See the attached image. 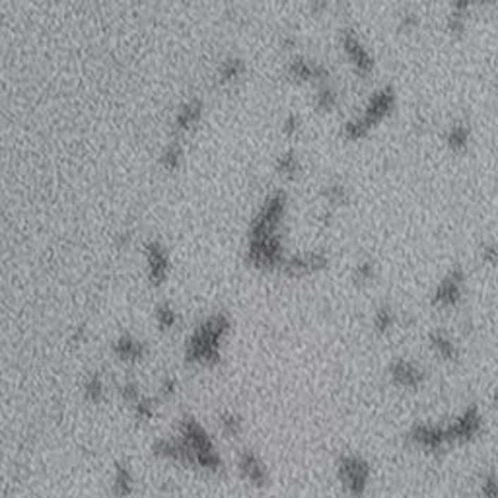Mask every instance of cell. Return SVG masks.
Segmentation results:
<instances>
[{
  "instance_id": "1",
  "label": "cell",
  "mask_w": 498,
  "mask_h": 498,
  "mask_svg": "<svg viewBox=\"0 0 498 498\" xmlns=\"http://www.w3.org/2000/svg\"><path fill=\"white\" fill-rule=\"evenodd\" d=\"M482 430V415L475 405L467 407L446 425L417 423L411 426L409 442L425 454H442L448 448L473 442Z\"/></svg>"
},
{
  "instance_id": "2",
  "label": "cell",
  "mask_w": 498,
  "mask_h": 498,
  "mask_svg": "<svg viewBox=\"0 0 498 498\" xmlns=\"http://www.w3.org/2000/svg\"><path fill=\"white\" fill-rule=\"evenodd\" d=\"M232 331V317L226 312H214L195 325L185 339L183 358L191 366L214 368L222 360L226 339Z\"/></svg>"
},
{
  "instance_id": "3",
  "label": "cell",
  "mask_w": 498,
  "mask_h": 498,
  "mask_svg": "<svg viewBox=\"0 0 498 498\" xmlns=\"http://www.w3.org/2000/svg\"><path fill=\"white\" fill-rule=\"evenodd\" d=\"M176 436L185 450V467H193L207 475H220L224 471V459L218 451L214 438L199 418L183 415L177 423Z\"/></svg>"
},
{
  "instance_id": "4",
  "label": "cell",
  "mask_w": 498,
  "mask_h": 498,
  "mask_svg": "<svg viewBox=\"0 0 498 498\" xmlns=\"http://www.w3.org/2000/svg\"><path fill=\"white\" fill-rule=\"evenodd\" d=\"M335 477L346 498H366L372 489L374 469L360 454H343L335 463Z\"/></svg>"
},
{
  "instance_id": "5",
  "label": "cell",
  "mask_w": 498,
  "mask_h": 498,
  "mask_svg": "<svg viewBox=\"0 0 498 498\" xmlns=\"http://www.w3.org/2000/svg\"><path fill=\"white\" fill-rule=\"evenodd\" d=\"M245 261H248V265L259 269V271H271V269L284 265L281 236L274 233V236H265V238H249Z\"/></svg>"
},
{
  "instance_id": "6",
  "label": "cell",
  "mask_w": 498,
  "mask_h": 498,
  "mask_svg": "<svg viewBox=\"0 0 498 498\" xmlns=\"http://www.w3.org/2000/svg\"><path fill=\"white\" fill-rule=\"evenodd\" d=\"M284 210H286V195L284 191H273L263 201L253 222L249 224V238H265L279 233L277 230L282 222Z\"/></svg>"
},
{
  "instance_id": "7",
  "label": "cell",
  "mask_w": 498,
  "mask_h": 498,
  "mask_svg": "<svg viewBox=\"0 0 498 498\" xmlns=\"http://www.w3.org/2000/svg\"><path fill=\"white\" fill-rule=\"evenodd\" d=\"M236 469L241 481L251 489L263 490L271 485V469L255 450L243 448L236 458Z\"/></svg>"
},
{
  "instance_id": "8",
  "label": "cell",
  "mask_w": 498,
  "mask_h": 498,
  "mask_svg": "<svg viewBox=\"0 0 498 498\" xmlns=\"http://www.w3.org/2000/svg\"><path fill=\"white\" fill-rule=\"evenodd\" d=\"M387 376H389L395 387L407 389V391H415V389H418V387L425 384L426 372L418 362L405 358V356H397L389 364Z\"/></svg>"
},
{
  "instance_id": "9",
  "label": "cell",
  "mask_w": 498,
  "mask_h": 498,
  "mask_svg": "<svg viewBox=\"0 0 498 498\" xmlns=\"http://www.w3.org/2000/svg\"><path fill=\"white\" fill-rule=\"evenodd\" d=\"M146 249V271H148V281L154 286H162L168 281L171 261H169L168 248L160 240H150L145 245Z\"/></svg>"
},
{
  "instance_id": "10",
  "label": "cell",
  "mask_w": 498,
  "mask_h": 498,
  "mask_svg": "<svg viewBox=\"0 0 498 498\" xmlns=\"http://www.w3.org/2000/svg\"><path fill=\"white\" fill-rule=\"evenodd\" d=\"M113 356L125 364H138L150 354V346L142 339L135 337L130 333H121L119 337L111 343Z\"/></svg>"
},
{
  "instance_id": "11",
  "label": "cell",
  "mask_w": 498,
  "mask_h": 498,
  "mask_svg": "<svg viewBox=\"0 0 498 498\" xmlns=\"http://www.w3.org/2000/svg\"><path fill=\"white\" fill-rule=\"evenodd\" d=\"M463 296V274L459 271H451L448 277H444L440 284L436 286L432 294V305L436 308H456Z\"/></svg>"
},
{
  "instance_id": "12",
  "label": "cell",
  "mask_w": 498,
  "mask_h": 498,
  "mask_svg": "<svg viewBox=\"0 0 498 498\" xmlns=\"http://www.w3.org/2000/svg\"><path fill=\"white\" fill-rule=\"evenodd\" d=\"M138 482L137 475L133 471L129 463H115L111 471V481H109V490L115 498H130L137 494Z\"/></svg>"
},
{
  "instance_id": "13",
  "label": "cell",
  "mask_w": 498,
  "mask_h": 498,
  "mask_svg": "<svg viewBox=\"0 0 498 498\" xmlns=\"http://www.w3.org/2000/svg\"><path fill=\"white\" fill-rule=\"evenodd\" d=\"M329 263V259L322 251H314V253H304V255H292V257L284 259L282 269L292 277H300V274H310L315 271H322L323 267Z\"/></svg>"
},
{
  "instance_id": "14",
  "label": "cell",
  "mask_w": 498,
  "mask_h": 498,
  "mask_svg": "<svg viewBox=\"0 0 498 498\" xmlns=\"http://www.w3.org/2000/svg\"><path fill=\"white\" fill-rule=\"evenodd\" d=\"M150 451L156 459L160 461H168V463H176V466H183L187 463L185 459V450L181 442L177 440V436H162V438H156L152 444H150Z\"/></svg>"
},
{
  "instance_id": "15",
  "label": "cell",
  "mask_w": 498,
  "mask_h": 498,
  "mask_svg": "<svg viewBox=\"0 0 498 498\" xmlns=\"http://www.w3.org/2000/svg\"><path fill=\"white\" fill-rule=\"evenodd\" d=\"M394 107V92L391 88H384L378 90L376 94H372V97L368 99V105H366V111L362 115L364 123L372 127L376 121H379L384 115H386L389 109Z\"/></svg>"
},
{
  "instance_id": "16",
  "label": "cell",
  "mask_w": 498,
  "mask_h": 498,
  "mask_svg": "<svg viewBox=\"0 0 498 498\" xmlns=\"http://www.w3.org/2000/svg\"><path fill=\"white\" fill-rule=\"evenodd\" d=\"M343 47H345L348 59L353 61V65L356 66L360 73H370V71L374 68V61H372V56H370V53L366 51V47H364L360 43V40H358L353 32H348V30L343 33Z\"/></svg>"
},
{
  "instance_id": "17",
  "label": "cell",
  "mask_w": 498,
  "mask_h": 498,
  "mask_svg": "<svg viewBox=\"0 0 498 498\" xmlns=\"http://www.w3.org/2000/svg\"><path fill=\"white\" fill-rule=\"evenodd\" d=\"M428 346L444 362H454L459 358V345L446 331H432L428 335Z\"/></svg>"
},
{
  "instance_id": "18",
  "label": "cell",
  "mask_w": 498,
  "mask_h": 498,
  "mask_svg": "<svg viewBox=\"0 0 498 498\" xmlns=\"http://www.w3.org/2000/svg\"><path fill=\"white\" fill-rule=\"evenodd\" d=\"M202 109H205V104H202L201 99H197V97L179 105V109H177L176 113V119H174L176 130L185 133V130L193 129L195 125L201 121Z\"/></svg>"
},
{
  "instance_id": "19",
  "label": "cell",
  "mask_w": 498,
  "mask_h": 498,
  "mask_svg": "<svg viewBox=\"0 0 498 498\" xmlns=\"http://www.w3.org/2000/svg\"><path fill=\"white\" fill-rule=\"evenodd\" d=\"M218 426H220V432L224 434L226 438H230V440L240 438L243 430H245L243 417H241L238 411L232 409H226L218 415Z\"/></svg>"
},
{
  "instance_id": "20",
  "label": "cell",
  "mask_w": 498,
  "mask_h": 498,
  "mask_svg": "<svg viewBox=\"0 0 498 498\" xmlns=\"http://www.w3.org/2000/svg\"><path fill=\"white\" fill-rule=\"evenodd\" d=\"M105 394H107V387H105V379L99 372H92L88 378L84 379L82 384V395L84 399L92 405H97L105 399Z\"/></svg>"
},
{
  "instance_id": "21",
  "label": "cell",
  "mask_w": 498,
  "mask_h": 498,
  "mask_svg": "<svg viewBox=\"0 0 498 498\" xmlns=\"http://www.w3.org/2000/svg\"><path fill=\"white\" fill-rule=\"evenodd\" d=\"M243 73H245V61L241 56H226L224 61L220 63V66H218V78H220V82H224V84H232V82L240 80Z\"/></svg>"
},
{
  "instance_id": "22",
  "label": "cell",
  "mask_w": 498,
  "mask_h": 498,
  "mask_svg": "<svg viewBox=\"0 0 498 498\" xmlns=\"http://www.w3.org/2000/svg\"><path fill=\"white\" fill-rule=\"evenodd\" d=\"M372 325L374 329L378 331L379 335H387L395 329L397 325V314L391 305H379L378 310L374 312V317H372Z\"/></svg>"
},
{
  "instance_id": "23",
  "label": "cell",
  "mask_w": 498,
  "mask_h": 498,
  "mask_svg": "<svg viewBox=\"0 0 498 498\" xmlns=\"http://www.w3.org/2000/svg\"><path fill=\"white\" fill-rule=\"evenodd\" d=\"M154 317L156 323L162 331H171L176 329L177 323H179V314H177L176 305L171 302H160L154 310Z\"/></svg>"
},
{
  "instance_id": "24",
  "label": "cell",
  "mask_w": 498,
  "mask_h": 498,
  "mask_svg": "<svg viewBox=\"0 0 498 498\" xmlns=\"http://www.w3.org/2000/svg\"><path fill=\"white\" fill-rule=\"evenodd\" d=\"M158 403L160 399L154 397V395H142L130 409H133V415L137 418L138 423H150L158 411Z\"/></svg>"
},
{
  "instance_id": "25",
  "label": "cell",
  "mask_w": 498,
  "mask_h": 498,
  "mask_svg": "<svg viewBox=\"0 0 498 498\" xmlns=\"http://www.w3.org/2000/svg\"><path fill=\"white\" fill-rule=\"evenodd\" d=\"M183 162V146L179 140H171L164 150H162L160 156V166L168 171H174L181 166Z\"/></svg>"
},
{
  "instance_id": "26",
  "label": "cell",
  "mask_w": 498,
  "mask_h": 498,
  "mask_svg": "<svg viewBox=\"0 0 498 498\" xmlns=\"http://www.w3.org/2000/svg\"><path fill=\"white\" fill-rule=\"evenodd\" d=\"M277 171L284 177H294L300 171V160L294 152H286L277 158Z\"/></svg>"
},
{
  "instance_id": "27",
  "label": "cell",
  "mask_w": 498,
  "mask_h": 498,
  "mask_svg": "<svg viewBox=\"0 0 498 498\" xmlns=\"http://www.w3.org/2000/svg\"><path fill=\"white\" fill-rule=\"evenodd\" d=\"M479 498H498V471L482 475L479 482Z\"/></svg>"
},
{
  "instance_id": "28",
  "label": "cell",
  "mask_w": 498,
  "mask_h": 498,
  "mask_svg": "<svg viewBox=\"0 0 498 498\" xmlns=\"http://www.w3.org/2000/svg\"><path fill=\"white\" fill-rule=\"evenodd\" d=\"M142 395L145 394L140 391V386H138V382H135V379H127V382H123L119 386V397L127 403V405H130V407H133Z\"/></svg>"
},
{
  "instance_id": "29",
  "label": "cell",
  "mask_w": 498,
  "mask_h": 498,
  "mask_svg": "<svg viewBox=\"0 0 498 498\" xmlns=\"http://www.w3.org/2000/svg\"><path fill=\"white\" fill-rule=\"evenodd\" d=\"M177 389H179V382H177L176 376H166L160 382V386H158V395L156 397L160 401H169V399H174L177 395Z\"/></svg>"
},
{
  "instance_id": "30",
  "label": "cell",
  "mask_w": 498,
  "mask_h": 498,
  "mask_svg": "<svg viewBox=\"0 0 498 498\" xmlns=\"http://www.w3.org/2000/svg\"><path fill=\"white\" fill-rule=\"evenodd\" d=\"M374 279V265L370 261H362V263H356L354 267V281L356 282H370Z\"/></svg>"
},
{
  "instance_id": "31",
  "label": "cell",
  "mask_w": 498,
  "mask_h": 498,
  "mask_svg": "<svg viewBox=\"0 0 498 498\" xmlns=\"http://www.w3.org/2000/svg\"><path fill=\"white\" fill-rule=\"evenodd\" d=\"M335 104H337V94H335L329 86H323V88L320 90V94H317V105H320L322 109H331Z\"/></svg>"
},
{
  "instance_id": "32",
  "label": "cell",
  "mask_w": 498,
  "mask_h": 498,
  "mask_svg": "<svg viewBox=\"0 0 498 498\" xmlns=\"http://www.w3.org/2000/svg\"><path fill=\"white\" fill-rule=\"evenodd\" d=\"M325 195H327V199H329L331 202L346 201V189H345V185H341V183L329 185V187H327V191H325Z\"/></svg>"
},
{
  "instance_id": "33",
  "label": "cell",
  "mask_w": 498,
  "mask_h": 498,
  "mask_svg": "<svg viewBox=\"0 0 498 498\" xmlns=\"http://www.w3.org/2000/svg\"><path fill=\"white\" fill-rule=\"evenodd\" d=\"M298 127H300V119H298L296 115H289V117L284 119V133H286V135H294L298 130Z\"/></svg>"
},
{
  "instance_id": "34",
  "label": "cell",
  "mask_w": 498,
  "mask_h": 498,
  "mask_svg": "<svg viewBox=\"0 0 498 498\" xmlns=\"http://www.w3.org/2000/svg\"><path fill=\"white\" fill-rule=\"evenodd\" d=\"M86 337H88V331H86V327H84V325H80V327H76V329H74L71 341H73V343H76V345H82V343L86 341Z\"/></svg>"
},
{
  "instance_id": "35",
  "label": "cell",
  "mask_w": 498,
  "mask_h": 498,
  "mask_svg": "<svg viewBox=\"0 0 498 498\" xmlns=\"http://www.w3.org/2000/svg\"><path fill=\"white\" fill-rule=\"evenodd\" d=\"M129 241H130V233L129 232H121L119 233V245H123V243L127 245Z\"/></svg>"
}]
</instances>
